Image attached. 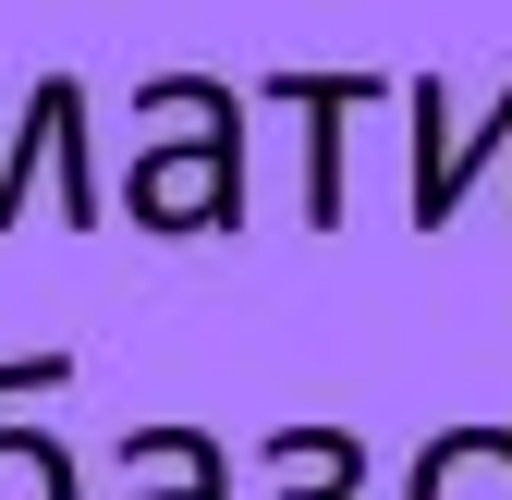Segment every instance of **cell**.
Returning <instances> with one entry per match:
<instances>
[{
	"instance_id": "6da1fadb",
	"label": "cell",
	"mask_w": 512,
	"mask_h": 500,
	"mask_svg": "<svg viewBox=\"0 0 512 500\" xmlns=\"http://www.w3.org/2000/svg\"><path fill=\"white\" fill-rule=\"evenodd\" d=\"M122 220H135L147 244H208V232H244V135L135 147V171H122Z\"/></svg>"
},
{
	"instance_id": "7a4b0ae2",
	"label": "cell",
	"mask_w": 512,
	"mask_h": 500,
	"mask_svg": "<svg viewBox=\"0 0 512 500\" xmlns=\"http://www.w3.org/2000/svg\"><path fill=\"white\" fill-rule=\"evenodd\" d=\"M37 171L61 183V220L74 232H98V159H86V86L74 74H37V98H25V135L0 147V232L25 220V196H37Z\"/></svg>"
},
{
	"instance_id": "3957f363",
	"label": "cell",
	"mask_w": 512,
	"mask_h": 500,
	"mask_svg": "<svg viewBox=\"0 0 512 500\" xmlns=\"http://www.w3.org/2000/svg\"><path fill=\"white\" fill-rule=\"evenodd\" d=\"M403 122H415V232H452V208L476 196V171L512 183V86L488 98L476 135H464L452 86H403Z\"/></svg>"
},
{
	"instance_id": "277c9868",
	"label": "cell",
	"mask_w": 512,
	"mask_h": 500,
	"mask_svg": "<svg viewBox=\"0 0 512 500\" xmlns=\"http://www.w3.org/2000/svg\"><path fill=\"white\" fill-rule=\"evenodd\" d=\"M256 98L305 122V232H342L354 220V171H342L354 147H342V122L378 110V74H269Z\"/></svg>"
},
{
	"instance_id": "5b68a950",
	"label": "cell",
	"mask_w": 512,
	"mask_h": 500,
	"mask_svg": "<svg viewBox=\"0 0 512 500\" xmlns=\"http://www.w3.org/2000/svg\"><path fill=\"white\" fill-rule=\"evenodd\" d=\"M256 476H269V500H354L366 488V440L354 427H269Z\"/></svg>"
},
{
	"instance_id": "8992f818",
	"label": "cell",
	"mask_w": 512,
	"mask_h": 500,
	"mask_svg": "<svg viewBox=\"0 0 512 500\" xmlns=\"http://www.w3.org/2000/svg\"><path fill=\"white\" fill-rule=\"evenodd\" d=\"M403 500H512V427H439Z\"/></svg>"
},
{
	"instance_id": "52a82bcc",
	"label": "cell",
	"mask_w": 512,
	"mask_h": 500,
	"mask_svg": "<svg viewBox=\"0 0 512 500\" xmlns=\"http://www.w3.org/2000/svg\"><path fill=\"white\" fill-rule=\"evenodd\" d=\"M110 452H122V464H171V476H183V488H147V500H232V464H220L208 427H122Z\"/></svg>"
},
{
	"instance_id": "ba28073f",
	"label": "cell",
	"mask_w": 512,
	"mask_h": 500,
	"mask_svg": "<svg viewBox=\"0 0 512 500\" xmlns=\"http://www.w3.org/2000/svg\"><path fill=\"white\" fill-rule=\"evenodd\" d=\"M135 122H159V135H171V122H183V135H244V98L208 86V74H147L135 86Z\"/></svg>"
},
{
	"instance_id": "9c48e42d",
	"label": "cell",
	"mask_w": 512,
	"mask_h": 500,
	"mask_svg": "<svg viewBox=\"0 0 512 500\" xmlns=\"http://www.w3.org/2000/svg\"><path fill=\"white\" fill-rule=\"evenodd\" d=\"M0 500H86V476H74V452H61L49 427L0 415Z\"/></svg>"
}]
</instances>
